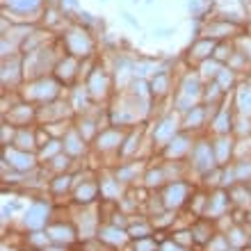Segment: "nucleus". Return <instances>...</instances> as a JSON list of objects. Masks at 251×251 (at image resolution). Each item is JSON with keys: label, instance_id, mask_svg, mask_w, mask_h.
<instances>
[{"label": "nucleus", "instance_id": "obj_1", "mask_svg": "<svg viewBox=\"0 0 251 251\" xmlns=\"http://www.w3.org/2000/svg\"><path fill=\"white\" fill-rule=\"evenodd\" d=\"M124 19H126V21H128V23H130V25H135V27H139V23H137V21H135V19H132L130 14H124Z\"/></svg>", "mask_w": 251, "mask_h": 251}]
</instances>
